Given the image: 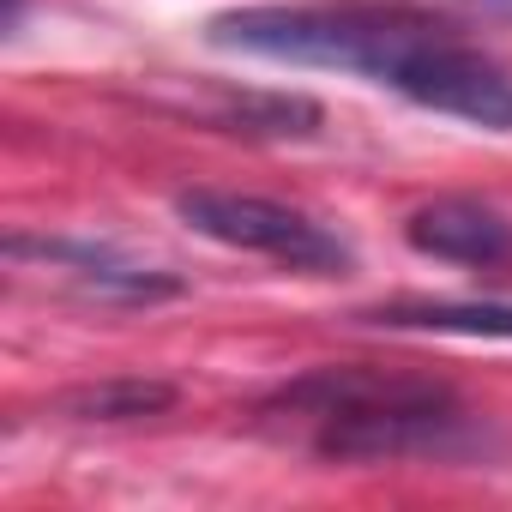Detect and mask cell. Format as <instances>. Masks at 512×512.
<instances>
[{
    "instance_id": "9c48e42d",
    "label": "cell",
    "mask_w": 512,
    "mask_h": 512,
    "mask_svg": "<svg viewBox=\"0 0 512 512\" xmlns=\"http://www.w3.org/2000/svg\"><path fill=\"white\" fill-rule=\"evenodd\" d=\"M422 13H464V19H512V0H404Z\"/></svg>"
},
{
    "instance_id": "3957f363",
    "label": "cell",
    "mask_w": 512,
    "mask_h": 512,
    "mask_svg": "<svg viewBox=\"0 0 512 512\" xmlns=\"http://www.w3.org/2000/svg\"><path fill=\"white\" fill-rule=\"evenodd\" d=\"M175 217L235 253H260L290 272H314V278H338L356 266V247L326 229L320 217H308L302 205L266 199V193H235V187H181L175 193Z\"/></svg>"
},
{
    "instance_id": "6da1fadb",
    "label": "cell",
    "mask_w": 512,
    "mask_h": 512,
    "mask_svg": "<svg viewBox=\"0 0 512 512\" xmlns=\"http://www.w3.org/2000/svg\"><path fill=\"white\" fill-rule=\"evenodd\" d=\"M211 49L368 79L416 109L512 133V67L488 49L380 7H229L205 25Z\"/></svg>"
},
{
    "instance_id": "8992f818",
    "label": "cell",
    "mask_w": 512,
    "mask_h": 512,
    "mask_svg": "<svg viewBox=\"0 0 512 512\" xmlns=\"http://www.w3.org/2000/svg\"><path fill=\"white\" fill-rule=\"evenodd\" d=\"M362 326L380 332H440V338H506L512 344V302H434V296H404L356 314Z\"/></svg>"
},
{
    "instance_id": "ba28073f",
    "label": "cell",
    "mask_w": 512,
    "mask_h": 512,
    "mask_svg": "<svg viewBox=\"0 0 512 512\" xmlns=\"http://www.w3.org/2000/svg\"><path fill=\"white\" fill-rule=\"evenodd\" d=\"M175 404L169 380H145V374H121V380H97L61 398V416L73 422H139V416H163Z\"/></svg>"
},
{
    "instance_id": "5b68a950",
    "label": "cell",
    "mask_w": 512,
    "mask_h": 512,
    "mask_svg": "<svg viewBox=\"0 0 512 512\" xmlns=\"http://www.w3.org/2000/svg\"><path fill=\"white\" fill-rule=\"evenodd\" d=\"M7 253L13 260H43V266H55V272H67L85 296H97V302H169V296H181L187 284L175 278V272H163V266H139V260H127V253H115V247H103V241H61V235H43V241H31V235H13L7 241Z\"/></svg>"
},
{
    "instance_id": "277c9868",
    "label": "cell",
    "mask_w": 512,
    "mask_h": 512,
    "mask_svg": "<svg viewBox=\"0 0 512 512\" xmlns=\"http://www.w3.org/2000/svg\"><path fill=\"white\" fill-rule=\"evenodd\" d=\"M404 241L416 253H428V260L470 266V272L512 266V217L470 193H440V199L416 205L404 217Z\"/></svg>"
},
{
    "instance_id": "7a4b0ae2",
    "label": "cell",
    "mask_w": 512,
    "mask_h": 512,
    "mask_svg": "<svg viewBox=\"0 0 512 512\" xmlns=\"http://www.w3.org/2000/svg\"><path fill=\"white\" fill-rule=\"evenodd\" d=\"M260 422L326 464L470 458L482 446L470 404L446 380L386 368H308L260 404Z\"/></svg>"
},
{
    "instance_id": "52a82bcc",
    "label": "cell",
    "mask_w": 512,
    "mask_h": 512,
    "mask_svg": "<svg viewBox=\"0 0 512 512\" xmlns=\"http://www.w3.org/2000/svg\"><path fill=\"white\" fill-rule=\"evenodd\" d=\"M217 127L247 133V139H314L326 127V109L296 91H223Z\"/></svg>"
}]
</instances>
